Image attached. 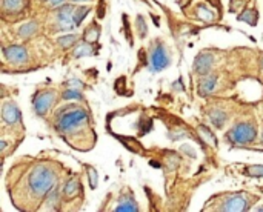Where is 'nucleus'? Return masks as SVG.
Masks as SVG:
<instances>
[{
    "label": "nucleus",
    "instance_id": "nucleus-6",
    "mask_svg": "<svg viewBox=\"0 0 263 212\" xmlns=\"http://www.w3.org/2000/svg\"><path fill=\"white\" fill-rule=\"evenodd\" d=\"M3 55L8 62L14 65H22L28 62V51L20 45H11V46L3 48Z\"/></svg>",
    "mask_w": 263,
    "mask_h": 212
},
{
    "label": "nucleus",
    "instance_id": "nucleus-1",
    "mask_svg": "<svg viewBox=\"0 0 263 212\" xmlns=\"http://www.w3.org/2000/svg\"><path fill=\"white\" fill-rule=\"evenodd\" d=\"M55 182H57V177H55L54 171L43 166V165L35 166L28 177L29 191L37 199H42L48 192H51L52 188L55 186Z\"/></svg>",
    "mask_w": 263,
    "mask_h": 212
},
{
    "label": "nucleus",
    "instance_id": "nucleus-24",
    "mask_svg": "<svg viewBox=\"0 0 263 212\" xmlns=\"http://www.w3.org/2000/svg\"><path fill=\"white\" fill-rule=\"evenodd\" d=\"M245 174L248 177H263V165H254L245 168Z\"/></svg>",
    "mask_w": 263,
    "mask_h": 212
},
{
    "label": "nucleus",
    "instance_id": "nucleus-3",
    "mask_svg": "<svg viewBox=\"0 0 263 212\" xmlns=\"http://www.w3.org/2000/svg\"><path fill=\"white\" fill-rule=\"evenodd\" d=\"M257 137V131L251 123H239L228 132L231 143H251Z\"/></svg>",
    "mask_w": 263,
    "mask_h": 212
},
{
    "label": "nucleus",
    "instance_id": "nucleus-14",
    "mask_svg": "<svg viewBox=\"0 0 263 212\" xmlns=\"http://www.w3.org/2000/svg\"><path fill=\"white\" fill-rule=\"evenodd\" d=\"M92 54H94V51H92V46H91V43H88L86 40H85L83 43H79V45H76V48H74V52H72L74 59H82V57L92 55Z\"/></svg>",
    "mask_w": 263,
    "mask_h": 212
},
{
    "label": "nucleus",
    "instance_id": "nucleus-26",
    "mask_svg": "<svg viewBox=\"0 0 263 212\" xmlns=\"http://www.w3.org/2000/svg\"><path fill=\"white\" fill-rule=\"evenodd\" d=\"M86 172H88V177H89V185H91V188L94 189V188L97 186V182H99V174H97V171H96L94 168H91V166L86 168Z\"/></svg>",
    "mask_w": 263,
    "mask_h": 212
},
{
    "label": "nucleus",
    "instance_id": "nucleus-28",
    "mask_svg": "<svg viewBox=\"0 0 263 212\" xmlns=\"http://www.w3.org/2000/svg\"><path fill=\"white\" fill-rule=\"evenodd\" d=\"M68 86H69V88H74V89H80V88H83V85H82V82H80V80H71V82H68Z\"/></svg>",
    "mask_w": 263,
    "mask_h": 212
},
{
    "label": "nucleus",
    "instance_id": "nucleus-7",
    "mask_svg": "<svg viewBox=\"0 0 263 212\" xmlns=\"http://www.w3.org/2000/svg\"><path fill=\"white\" fill-rule=\"evenodd\" d=\"M170 65V55L163 45H156V48L151 52V66L154 71H162Z\"/></svg>",
    "mask_w": 263,
    "mask_h": 212
},
{
    "label": "nucleus",
    "instance_id": "nucleus-13",
    "mask_svg": "<svg viewBox=\"0 0 263 212\" xmlns=\"http://www.w3.org/2000/svg\"><path fill=\"white\" fill-rule=\"evenodd\" d=\"M63 194H65V199H68V200H71L77 194H80V183H79V180L77 179H72V180L66 182L65 189H63Z\"/></svg>",
    "mask_w": 263,
    "mask_h": 212
},
{
    "label": "nucleus",
    "instance_id": "nucleus-15",
    "mask_svg": "<svg viewBox=\"0 0 263 212\" xmlns=\"http://www.w3.org/2000/svg\"><path fill=\"white\" fill-rule=\"evenodd\" d=\"M257 18H259V12L256 9H245L239 17L237 20L239 22H245L251 26H256L257 25Z\"/></svg>",
    "mask_w": 263,
    "mask_h": 212
},
{
    "label": "nucleus",
    "instance_id": "nucleus-8",
    "mask_svg": "<svg viewBox=\"0 0 263 212\" xmlns=\"http://www.w3.org/2000/svg\"><path fill=\"white\" fill-rule=\"evenodd\" d=\"M54 103V92L52 91H45L42 94H39L34 100V111L37 115H45L51 105Z\"/></svg>",
    "mask_w": 263,
    "mask_h": 212
},
{
    "label": "nucleus",
    "instance_id": "nucleus-20",
    "mask_svg": "<svg viewBox=\"0 0 263 212\" xmlns=\"http://www.w3.org/2000/svg\"><path fill=\"white\" fill-rule=\"evenodd\" d=\"M77 42V35L76 34H68V35H62L59 40H57V43L62 46V48H71V46H74V43Z\"/></svg>",
    "mask_w": 263,
    "mask_h": 212
},
{
    "label": "nucleus",
    "instance_id": "nucleus-17",
    "mask_svg": "<svg viewBox=\"0 0 263 212\" xmlns=\"http://www.w3.org/2000/svg\"><path fill=\"white\" fill-rule=\"evenodd\" d=\"M99 37H100V26L97 23H92L88 29H85L83 40H86L88 43H96Z\"/></svg>",
    "mask_w": 263,
    "mask_h": 212
},
{
    "label": "nucleus",
    "instance_id": "nucleus-12",
    "mask_svg": "<svg viewBox=\"0 0 263 212\" xmlns=\"http://www.w3.org/2000/svg\"><path fill=\"white\" fill-rule=\"evenodd\" d=\"M116 211L117 212H136L139 211V208H137V203L134 202V199H133V196H125V197H122L120 199V202H119V205L116 206Z\"/></svg>",
    "mask_w": 263,
    "mask_h": 212
},
{
    "label": "nucleus",
    "instance_id": "nucleus-4",
    "mask_svg": "<svg viewBox=\"0 0 263 212\" xmlns=\"http://www.w3.org/2000/svg\"><path fill=\"white\" fill-rule=\"evenodd\" d=\"M74 11L76 8H72L71 5H65L59 9L57 12V25H59V29L62 31H69V29H74L76 28V23H74Z\"/></svg>",
    "mask_w": 263,
    "mask_h": 212
},
{
    "label": "nucleus",
    "instance_id": "nucleus-18",
    "mask_svg": "<svg viewBox=\"0 0 263 212\" xmlns=\"http://www.w3.org/2000/svg\"><path fill=\"white\" fill-rule=\"evenodd\" d=\"M210 120H211V123L216 126V128H222L223 125H225V120H227V114L222 111V109H214V111H211L210 112Z\"/></svg>",
    "mask_w": 263,
    "mask_h": 212
},
{
    "label": "nucleus",
    "instance_id": "nucleus-21",
    "mask_svg": "<svg viewBox=\"0 0 263 212\" xmlns=\"http://www.w3.org/2000/svg\"><path fill=\"white\" fill-rule=\"evenodd\" d=\"M89 11H91V8H77L76 11H74V15H72V18H74V23H76V26H79L82 22H83V18L89 14Z\"/></svg>",
    "mask_w": 263,
    "mask_h": 212
},
{
    "label": "nucleus",
    "instance_id": "nucleus-25",
    "mask_svg": "<svg viewBox=\"0 0 263 212\" xmlns=\"http://www.w3.org/2000/svg\"><path fill=\"white\" fill-rule=\"evenodd\" d=\"M137 31H139V37L140 38H145L146 34H148V26L143 20L142 15H137Z\"/></svg>",
    "mask_w": 263,
    "mask_h": 212
},
{
    "label": "nucleus",
    "instance_id": "nucleus-5",
    "mask_svg": "<svg viewBox=\"0 0 263 212\" xmlns=\"http://www.w3.org/2000/svg\"><path fill=\"white\" fill-rule=\"evenodd\" d=\"M250 206L248 200L242 196V194H236V196H230L227 197L222 205H220V209L222 211H230V212H240L247 211Z\"/></svg>",
    "mask_w": 263,
    "mask_h": 212
},
{
    "label": "nucleus",
    "instance_id": "nucleus-29",
    "mask_svg": "<svg viewBox=\"0 0 263 212\" xmlns=\"http://www.w3.org/2000/svg\"><path fill=\"white\" fill-rule=\"evenodd\" d=\"M48 2H49L51 6H59V5H62L65 0H48Z\"/></svg>",
    "mask_w": 263,
    "mask_h": 212
},
{
    "label": "nucleus",
    "instance_id": "nucleus-10",
    "mask_svg": "<svg viewBox=\"0 0 263 212\" xmlns=\"http://www.w3.org/2000/svg\"><path fill=\"white\" fill-rule=\"evenodd\" d=\"M2 119L6 125H15L18 123L20 120V111L18 108L15 106V103L12 102H8L3 105V109H2Z\"/></svg>",
    "mask_w": 263,
    "mask_h": 212
},
{
    "label": "nucleus",
    "instance_id": "nucleus-2",
    "mask_svg": "<svg viewBox=\"0 0 263 212\" xmlns=\"http://www.w3.org/2000/svg\"><path fill=\"white\" fill-rule=\"evenodd\" d=\"M88 120V115L85 111L82 109H71L62 114V117L57 120V131L60 132H66V131H72L79 126H82L85 122Z\"/></svg>",
    "mask_w": 263,
    "mask_h": 212
},
{
    "label": "nucleus",
    "instance_id": "nucleus-16",
    "mask_svg": "<svg viewBox=\"0 0 263 212\" xmlns=\"http://www.w3.org/2000/svg\"><path fill=\"white\" fill-rule=\"evenodd\" d=\"M37 29H39L37 22L31 20V22L25 23V25L18 29V35H20L22 38H29V37H32V35L37 32Z\"/></svg>",
    "mask_w": 263,
    "mask_h": 212
},
{
    "label": "nucleus",
    "instance_id": "nucleus-22",
    "mask_svg": "<svg viewBox=\"0 0 263 212\" xmlns=\"http://www.w3.org/2000/svg\"><path fill=\"white\" fill-rule=\"evenodd\" d=\"M197 17L203 22H213L214 20V14L211 9H208L206 6H199V11H197Z\"/></svg>",
    "mask_w": 263,
    "mask_h": 212
},
{
    "label": "nucleus",
    "instance_id": "nucleus-30",
    "mask_svg": "<svg viewBox=\"0 0 263 212\" xmlns=\"http://www.w3.org/2000/svg\"><path fill=\"white\" fill-rule=\"evenodd\" d=\"M71 2H74V3H79V2H86V0H71Z\"/></svg>",
    "mask_w": 263,
    "mask_h": 212
},
{
    "label": "nucleus",
    "instance_id": "nucleus-9",
    "mask_svg": "<svg viewBox=\"0 0 263 212\" xmlns=\"http://www.w3.org/2000/svg\"><path fill=\"white\" fill-rule=\"evenodd\" d=\"M213 63H214L213 54H210L206 51H202L200 54H197V57L194 60V71L197 74H200V75H205L213 68Z\"/></svg>",
    "mask_w": 263,
    "mask_h": 212
},
{
    "label": "nucleus",
    "instance_id": "nucleus-23",
    "mask_svg": "<svg viewBox=\"0 0 263 212\" xmlns=\"http://www.w3.org/2000/svg\"><path fill=\"white\" fill-rule=\"evenodd\" d=\"M199 131H200V136L205 137L206 142H211L213 146H217V139H216V136H214L206 126H199Z\"/></svg>",
    "mask_w": 263,
    "mask_h": 212
},
{
    "label": "nucleus",
    "instance_id": "nucleus-19",
    "mask_svg": "<svg viewBox=\"0 0 263 212\" xmlns=\"http://www.w3.org/2000/svg\"><path fill=\"white\" fill-rule=\"evenodd\" d=\"M25 0H3L2 6L6 12H17L23 8Z\"/></svg>",
    "mask_w": 263,
    "mask_h": 212
},
{
    "label": "nucleus",
    "instance_id": "nucleus-27",
    "mask_svg": "<svg viewBox=\"0 0 263 212\" xmlns=\"http://www.w3.org/2000/svg\"><path fill=\"white\" fill-rule=\"evenodd\" d=\"M62 97H63L65 100H72V99H77V100H80V99H82L80 92H79L77 89H74V88H69L68 91H65Z\"/></svg>",
    "mask_w": 263,
    "mask_h": 212
},
{
    "label": "nucleus",
    "instance_id": "nucleus-11",
    "mask_svg": "<svg viewBox=\"0 0 263 212\" xmlns=\"http://www.w3.org/2000/svg\"><path fill=\"white\" fill-rule=\"evenodd\" d=\"M216 83H217V75H208V77H205V79L199 83V86H197L199 95H200V97L210 95V94L214 91Z\"/></svg>",
    "mask_w": 263,
    "mask_h": 212
}]
</instances>
